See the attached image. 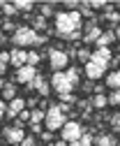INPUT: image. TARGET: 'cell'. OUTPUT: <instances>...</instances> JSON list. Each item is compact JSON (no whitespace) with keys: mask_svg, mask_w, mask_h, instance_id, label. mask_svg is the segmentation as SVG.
I'll list each match as a JSON object with an SVG mask.
<instances>
[{"mask_svg":"<svg viewBox=\"0 0 120 146\" xmlns=\"http://www.w3.org/2000/svg\"><path fill=\"white\" fill-rule=\"evenodd\" d=\"M81 12H58L56 14V33L65 40H79L81 37Z\"/></svg>","mask_w":120,"mask_h":146,"instance_id":"6da1fadb","label":"cell"},{"mask_svg":"<svg viewBox=\"0 0 120 146\" xmlns=\"http://www.w3.org/2000/svg\"><path fill=\"white\" fill-rule=\"evenodd\" d=\"M12 42L16 44V49H26V46H32V44H44L46 37L44 35H37L28 26H19L14 30V35H12Z\"/></svg>","mask_w":120,"mask_h":146,"instance_id":"7a4b0ae2","label":"cell"},{"mask_svg":"<svg viewBox=\"0 0 120 146\" xmlns=\"http://www.w3.org/2000/svg\"><path fill=\"white\" fill-rule=\"evenodd\" d=\"M67 123V114L62 111V109L58 104H51L46 107V116H44V125H46V130L49 132H58L62 130V125Z\"/></svg>","mask_w":120,"mask_h":146,"instance_id":"3957f363","label":"cell"},{"mask_svg":"<svg viewBox=\"0 0 120 146\" xmlns=\"http://www.w3.org/2000/svg\"><path fill=\"white\" fill-rule=\"evenodd\" d=\"M46 56H49V65L53 72H65V67L70 65V53L62 49H49Z\"/></svg>","mask_w":120,"mask_h":146,"instance_id":"277c9868","label":"cell"},{"mask_svg":"<svg viewBox=\"0 0 120 146\" xmlns=\"http://www.w3.org/2000/svg\"><path fill=\"white\" fill-rule=\"evenodd\" d=\"M83 132H85V130H83V125H81L79 121H67V123L62 125V130H60V137H62V141L72 144V141H76Z\"/></svg>","mask_w":120,"mask_h":146,"instance_id":"5b68a950","label":"cell"},{"mask_svg":"<svg viewBox=\"0 0 120 146\" xmlns=\"http://www.w3.org/2000/svg\"><path fill=\"white\" fill-rule=\"evenodd\" d=\"M51 88H53L58 95H65V93H72L74 90V84L67 79L65 72H53V77H51Z\"/></svg>","mask_w":120,"mask_h":146,"instance_id":"8992f818","label":"cell"},{"mask_svg":"<svg viewBox=\"0 0 120 146\" xmlns=\"http://www.w3.org/2000/svg\"><path fill=\"white\" fill-rule=\"evenodd\" d=\"M37 77V67H32V65H23V67H19L16 70V81L19 84H32V79Z\"/></svg>","mask_w":120,"mask_h":146,"instance_id":"52a82bcc","label":"cell"},{"mask_svg":"<svg viewBox=\"0 0 120 146\" xmlns=\"http://www.w3.org/2000/svg\"><path fill=\"white\" fill-rule=\"evenodd\" d=\"M3 135H5V139H7L12 146H21V141L26 139L23 127H5V130H3Z\"/></svg>","mask_w":120,"mask_h":146,"instance_id":"ba28073f","label":"cell"},{"mask_svg":"<svg viewBox=\"0 0 120 146\" xmlns=\"http://www.w3.org/2000/svg\"><path fill=\"white\" fill-rule=\"evenodd\" d=\"M106 74V67L104 65H97V63H85V77H88L90 81H97V79H102Z\"/></svg>","mask_w":120,"mask_h":146,"instance_id":"9c48e42d","label":"cell"},{"mask_svg":"<svg viewBox=\"0 0 120 146\" xmlns=\"http://www.w3.org/2000/svg\"><path fill=\"white\" fill-rule=\"evenodd\" d=\"M9 63L19 70V67H23V65H28V51L26 49H14V51H9Z\"/></svg>","mask_w":120,"mask_h":146,"instance_id":"30bf717a","label":"cell"},{"mask_svg":"<svg viewBox=\"0 0 120 146\" xmlns=\"http://www.w3.org/2000/svg\"><path fill=\"white\" fill-rule=\"evenodd\" d=\"M90 60L97 63V65L109 67V63H111V49H95V51H92V56H90Z\"/></svg>","mask_w":120,"mask_h":146,"instance_id":"8fae6325","label":"cell"},{"mask_svg":"<svg viewBox=\"0 0 120 146\" xmlns=\"http://www.w3.org/2000/svg\"><path fill=\"white\" fill-rule=\"evenodd\" d=\"M26 109V100L23 98H14L9 104H7V111H5V116L7 118H14V116H19L21 111Z\"/></svg>","mask_w":120,"mask_h":146,"instance_id":"7c38bea8","label":"cell"},{"mask_svg":"<svg viewBox=\"0 0 120 146\" xmlns=\"http://www.w3.org/2000/svg\"><path fill=\"white\" fill-rule=\"evenodd\" d=\"M30 86H32V88H35V90H37V93H39L42 98H46V95L51 93V84H49L46 79H42L39 74H37L35 79H32V84H30Z\"/></svg>","mask_w":120,"mask_h":146,"instance_id":"4fadbf2b","label":"cell"},{"mask_svg":"<svg viewBox=\"0 0 120 146\" xmlns=\"http://www.w3.org/2000/svg\"><path fill=\"white\" fill-rule=\"evenodd\" d=\"M115 40V35H113V30H104L99 35V40H97V49H109V44Z\"/></svg>","mask_w":120,"mask_h":146,"instance_id":"5bb4252c","label":"cell"},{"mask_svg":"<svg viewBox=\"0 0 120 146\" xmlns=\"http://www.w3.org/2000/svg\"><path fill=\"white\" fill-rule=\"evenodd\" d=\"M106 86L113 88V90L120 88V70H113V72H109V74H106Z\"/></svg>","mask_w":120,"mask_h":146,"instance_id":"9a60e30c","label":"cell"},{"mask_svg":"<svg viewBox=\"0 0 120 146\" xmlns=\"http://www.w3.org/2000/svg\"><path fill=\"white\" fill-rule=\"evenodd\" d=\"M102 33H104V30H99V26H95V28H90L88 33H85V42H88V44H97V40H99V35Z\"/></svg>","mask_w":120,"mask_h":146,"instance_id":"2e32d148","label":"cell"},{"mask_svg":"<svg viewBox=\"0 0 120 146\" xmlns=\"http://www.w3.org/2000/svg\"><path fill=\"white\" fill-rule=\"evenodd\" d=\"M92 144H95V137L88 135V132H83V135H81L76 141H72L70 146H92Z\"/></svg>","mask_w":120,"mask_h":146,"instance_id":"e0dca14e","label":"cell"},{"mask_svg":"<svg viewBox=\"0 0 120 146\" xmlns=\"http://www.w3.org/2000/svg\"><path fill=\"white\" fill-rule=\"evenodd\" d=\"M95 146H118V144H115V139L111 135H97L95 137Z\"/></svg>","mask_w":120,"mask_h":146,"instance_id":"ac0fdd59","label":"cell"},{"mask_svg":"<svg viewBox=\"0 0 120 146\" xmlns=\"http://www.w3.org/2000/svg\"><path fill=\"white\" fill-rule=\"evenodd\" d=\"M44 116H46L44 109H32V111H30V125H42Z\"/></svg>","mask_w":120,"mask_h":146,"instance_id":"d6986e66","label":"cell"},{"mask_svg":"<svg viewBox=\"0 0 120 146\" xmlns=\"http://www.w3.org/2000/svg\"><path fill=\"white\" fill-rule=\"evenodd\" d=\"M90 104H92L95 109H104V107L109 104V98H106V95H102V93H95V95H92V102H90Z\"/></svg>","mask_w":120,"mask_h":146,"instance_id":"ffe728a7","label":"cell"},{"mask_svg":"<svg viewBox=\"0 0 120 146\" xmlns=\"http://www.w3.org/2000/svg\"><path fill=\"white\" fill-rule=\"evenodd\" d=\"M0 93H3V98H5V100H9V102H12V100L16 98V86H14V84H5Z\"/></svg>","mask_w":120,"mask_h":146,"instance_id":"44dd1931","label":"cell"},{"mask_svg":"<svg viewBox=\"0 0 120 146\" xmlns=\"http://www.w3.org/2000/svg\"><path fill=\"white\" fill-rule=\"evenodd\" d=\"M104 19H106L109 23H113V28H115V23H120V12L109 9V5H106V14H104Z\"/></svg>","mask_w":120,"mask_h":146,"instance_id":"7402d4cb","label":"cell"},{"mask_svg":"<svg viewBox=\"0 0 120 146\" xmlns=\"http://www.w3.org/2000/svg\"><path fill=\"white\" fill-rule=\"evenodd\" d=\"M74 56H76L81 63H90V56H92V51H88V49H79V51H74Z\"/></svg>","mask_w":120,"mask_h":146,"instance_id":"603a6c76","label":"cell"},{"mask_svg":"<svg viewBox=\"0 0 120 146\" xmlns=\"http://www.w3.org/2000/svg\"><path fill=\"white\" fill-rule=\"evenodd\" d=\"M14 7H16V12H30L35 5H32L30 0H19V3H14Z\"/></svg>","mask_w":120,"mask_h":146,"instance_id":"cb8c5ba5","label":"cell"},{"mask_svg":"<svg viewBox=\"0 0 120 146\" xmlns=\"http://www.w3.org/2000/svg\"><path fill=\"white\" fill-rule=\"evenodd\" d=\"M0 9H3V14H5V16H9V19L19 14V12H16V7H14V5H9V3H3V5H0Z\"/></svg>","mask_w":120,"mask_h":146,"instance_id":"d4e9b609","label":"cell"},{"mask_svg":"<svg viewBox=\"0 0 120 146\" xmlns=\"http://www.w3.org/2000/svg\"><path fill=\"white\" fill-rule=\"evenodd\" d=\"M65 74H67V79H70L74 86L79 84V67H70V70H65Z\"/></svg>","mask_w":120,"mask_h":146,"instance_id":"484cf974","label":"cell"},{"mask_svg":"<svg viewBox=\"0 0 120 146\" xmlns=\"http://www.w3.org/2000/svg\"><path fill=\"white\" fill-rule=\"evenodd\" d=\"M46 28V19H44V16H35V21H32V30H44Z\"/></svg>","mask_w":120,"mask_h":146,"instance_id":"4316f807","label":"cell"},{"mask_svg":"<svg viewBox=\"0 0 120 146\" xmlns=\"http://www.w3.org/2000/svg\"><path fill=\"white\" fill-rule=\"evenodd\" d=\"M39 58H42V53H37V51H28V65H32V67H37Z\"/></svg>","mask_w":120,"mask_h":146,"instance_id":"83f0119b","label":"cell"},{"mask_svg":"<svg viewBox=\"0 0 120 146\" xmlns=\"http://www.w3.org/2000/svg\"><path fill=\"white\" fill-rule=\"evenodd\" d=\"M109 104H111V107H120V88H118V90H111Z\"/></svg>","mask_w":120,"mask_h":146,"instance_id":"f1b7e54d","label":"cell"},{"mask_svg":"<svg viewBox=\"0 0 120 146\" xmlns=\"http://www.w3.org/2000/svg\"><path fill=\"white\" fill-rule=\"evenodd\" d=\"M39 16H44V19L56 16V14H53V5H42V7H39Z\"/></svg>","mask_w":120,"mask_h":146,"instance_id":"f546056e","label":"cell"},{"mask_svg":"<svg viewBox=\"0 0 120 146\" xmlns=\"http://www.w3.org/2000/svg\"><path fill=\"white\" fill-rule=\"evenodd\" d=\"M76 102V98L72 95V93H65V95H60V104H67V107H70V104H74Z\"/></svg>","mask_w":120,"mask_h":146,"instance_id":"4dcf8cb0","label":"cell"},{"mask_svg":"<svg viewBox=\"0 0 120 146\" xmlns=\"http://www.w3.org/2000/svg\"><path fill=\"white\" fill-rule=\"evenodd\" d=\"M111 127H115V132H120V114L111 116Z\"/></svg>","mask_w":120,"mask_h":146,"instance_id":"1f68e13d","label":"cell"},{"mask_svg":"<svg viewBox=\"0 0 120 146\" xmlns=\"http://www.w3.org/2000/svg\"><path fill=\"white\" fill-rule=\"evenodd\" d=\"M88 7H92V9H102V7H106V3H102V0H92V3H88Z\"/></svg>","mask_w":120,"mask_h":146,"instance_id":"d6a6232c","label":"cell"},{"mask_svg":"<svg viewBox=\"0 0 120 146\" xmlns=\"http://www.w3.org/2000/svg\"><path fill=\"white\" fill-rule=\"evenodd\" d=\"M0 63H3V65H7V63H9V51H5V49L0 51Z\"/></svg>","mask_w":120,"mask_h":146,"instance_id":"836d02e7","label":"cell"},{"mask_svg":"<svg viewBox=\"0 0 120 146\" xmlns=\"http://www.w3.org/2000/svg\"><path fill=\"white\" fill-rule=\"evenodd\" d=\"M21 146H35V137H26L21 141Z\"/></svg>","mask_w":120,"mask_h":146,"instance_id":"e575fe53","label":"cell"},{"mask_svg":"<svg viewBox=\"0 0 120 146\" xmlns=\"http://www.w3.org/2000/svg\"><path fill=\"white\" fill-rule=\"evenodd\" d=\"M5 111H7V104H5V100H3V98H0V118L5 116Z\"/></svg>","mask_w":120,"mask_h":146,"instance_id":"d590c367","label":"cell"},{"mask_svg":"<svg viewBox=\"0 0 120 146\" xmlns=\"http://www.w3.org/2000/svg\"><path fill=\"white\" fill-rule=\"evenodd\" d=\"M51 135H53V132H49V130L42 132V141H51Z\"/></svg>","mask_w":120,"mask_h":146,"instance_id":"8d00e7d4","label":"cell"},{"mask_svg":"<svg viewBox=\"0 0 120 146\" xmlns=\"http://www.w3.org/2000/svg\"><path fill=\"white\" fill-rule=\"evenodd\" d=\"M113 35H115L118 40H120V26H115V28H113Z\"/></svg>","mask_w":120,"mask_h":146,"instance_id":"74e56055","label":"cell"},{"mask_svg":"<svg viewBox=\"0 0 120 146\" xmlns=\"http://www.w3.org/2000/svg\"><path fill=\"white\" fill-rule=\"evenodd\" d=\"M49 146H67V141H62V139H60V141H56V144H49Z\"/></svg>","mask_w":120,"mask_h":146,"instance_id":"f35d334b","label":"cell"},{"mask_svg":"<svg viewBox=\"0 0 120 146\" xmlns=\"http://www.w3.org/2000/svg\"><path fill=\"white\" fill-rule=\"evenodd\" d=\"M5 70H7V65H3V63H0V74H5Z\"/></svg>","mask_w":120,"mask_h":146,"instance_id":"ab89813d","label":"cell"},{"mask_svg":"<svg viewBox=\"0 0 120 146\" xmlns=\"http://www.w3.org/2000/svg\"><path fill=\"white\" fill-rule=\"evenodd\" d=\"M3 86H5V84H3V79H0V90H3Z\"/></svg>","mask_w":120,"mask_h":146,"instance_id":"60d3db41","label":"cell"},{"mask_svg":"<svg viewBox=\"0 0 120 146\" xmlns=\"http://www.w3.org/2000/svg\"><path fill=\"white\" fill-rule=\"evenodd\" d=\"M118 53H120V46H118Z\"/></svg>","mask_w":120,"mask_h":146,"instance_id":"b9f144b4","label":"cell"},{"mask_svg":"<svg viewBox=\"0 0 120 146\" xmlns=\"http://www.w3.org/2000/svg\"><path fill=\"white\" fill-rule=\"evenodd\" d=\"M118 70H120V67H118Z\"/></svg>","mask_w":120,"mask_h":146,"instance_id":"7bdbcfd3","label":"cell"}]
</instances>
